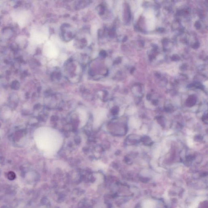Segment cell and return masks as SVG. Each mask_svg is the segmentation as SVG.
I'll list each match as a JSON object with an SVG mask.
<instances>
[{"label":"cell","mask_w":208,"mask_h":208,"mask_svg":"<svg viewBox=\"0 0 208 208\" xmlns=\"http://www.w3.org/2000/svg\"><path fill=\"white\" fill-rule=\"evenodd\" d=\"M44 51L45 55L50 58H54L58 54L57 48L49 42H47L44 46Z\"/></svg>","instance_id":"277c9868"},{"label":"cell","mask_w":208,"mask_h":208,"mask_svg":"<svg viewBox=\"0 0 208 208\" xmlns=\"http://www.w3.org/2000/svg\"><path fill=\"white\" fill-rule=\"evenodd\" d=\"M147 30L152 31L155 28V16L152 10H147L144 13Z\"/></svg>","instance_id":"7a4b0ae2"},{"label":"cell","mask_w":208,"mask_h":208,"mask_svg":"<svg viewBox=\"0 0 208 208\" xmlns=\"http://www.w3.org/2000/svg\"><path fill=\"white\" fill-rule=\"evenodd\" d=\"M48 38L47 31L44 28H35L32 30L30 39L35 44H40Z\"/></svg>","instance_id":"6da1fadb"},{"label":"cell","mask_w":208,"mask_h":208,"mask_svg":"<svg viewBox=\"0 0 208 208\" xmlns=\"http://www.w3.org/2000/svg\"><path fill=\"white\" fill-rule=\"evenodd\" d=\"M29 15L25 11H21L16 14L14 18L19 26H24L29 21Z\"/></svg>","instance_id":"3957f363"},{"label":"cell","mask_w":208,"mask_h":208,"mask_svg":"<svg viewBox=\"0 0 208 208\" xmlns=\"http://www.w3.org/2000/svg\"><path fill=\"white\" fill-rule=\"evenodd\" d=\"M16 175L13 172H10L8 174V178L10 180H14L15 178Z\"/></svg>","instance_id":"8992f818"},{"label":"cell","mask_w":208,"mask_h":208,"mask_svg":"<svg viewBox=\"0 0 208 208\" xmlns=\"http://www.w3.org/2000/svg\"><path fill=\"white\" fill-rule=\"evenodd\" d=\"M156 204L153 200H148L144 202L142 208H155Z\"/></svg>","instance_id":"5b68a950"}]
</instances>
